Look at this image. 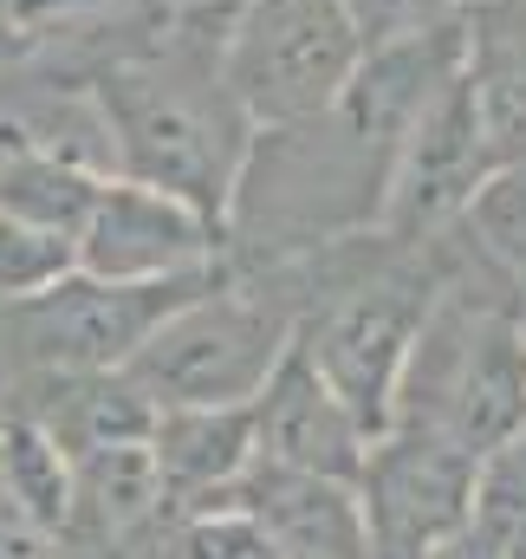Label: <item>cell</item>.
Segmentation results:
<instances>
[{
	"label": "cell",
	"instance_id": "obj_1",
	"mask_svg": "<svg viewBox=\"0 0 526 559\" xmlns=\"http://www.w3.org/2000/svg\"><path fill=\"white\" fill-rule=\"evenodd\" d=\"M235 0H202L176 33L143 46L131 59L105 66L92 79V98L111 124L118 176L182 195L228 235V202L248 169V150L261 124L228 85L222 46H228Z\"/></svg>",
	"mask_w": 526,
	"mask_h": 559
},
{
	"label": "cell",
	"instance_id": "obj_2",
	"mask_svg": "<svg viewBox=\"0 0 526 559\" xmlns=\"http://www.w3.org/2000/svg\"><path fill=\"white\" fill-rule=\"evenodd\" d=\"M391 423L429 429L475 462L526 436V286L481 248L475 222L435 312L409 345Z\"/></svg>",
	"mask_w": 526,
	"mask_h": 559
},
{
	"label": "cell",
	"instance_id": "obj_3",
	"mask_svg": "<svg viewBox=\"0 0 526 559\" xmlns=\"http://www.w3.org/2000/svg\"><path fill=\"white\" fill-rule=\"evenodd\" d=\"M391 169L396 143L358 124L345 105L261 131L228 202V267H273L319 241L378 228Z\"/></svg>",
	"mask_w": 526,
	"mask_h": 559
},
{
	"label": "cell",
	"instance_id": "obj_4",
	"mask_svg": "<svg viewBox=\"0 0 526 559\" xmlns=\"http://www.w3.org/2000/svg\"><path fill=\"white\" fill-rule=\"evenodd\" d=\"M462 241H468V215L422 241H396L384 228L378 248L299 319V352L325 371V384L351 404V417L371 436L391 429L396 378L409 365L422 319L435 312L442 286L462 261Z\"/></svg>",
	"mask_w": 526,
	"mask_h": 559
},
{
	"label": "cell",
	"instance_id": "obj_5",
	"mask_svg": "<svg viewBox=\"0 0 526 559\" xmlns=\"http://www.w3.org/2000/svg\"><path fill=\"white\" fill-rule=\"evenodd\" d=\"M299 338V306L266 274H241L222 261V274L202 280L124 365L131 384L156 411L182 404H254L279 358Z\"/></svg>",
	"mask_w": 526,
	"mask_h": 559
},
{
	"label": "cell",
	"instance_id": "obj_6",
	"mask_svg": "<svg viewBox=\"0 0 526 559\" xmlns=\"http://www.w3.org/2000/svg\"><path fill=\"white\" fill-rule=\"evenodd\" d=\"M358 59L364 33L345 0H235L222 46L228 85L261 131L332 111Z\"/></svg>",
	"mask_w": 526,
	"mask_h": 559
},
{
	"label": "cell",
	"instance_id": "obj_7",
	"mask_svg": "<svg viewBox=\"0 0 526 559\" xmlns=\"http://www.w3.org/2000/svg\"><path fill=\"white\" fill-rule=\"evenodd\" d=\"M481 462L429 429L391 423L371 436L364 468H358V501H364V534L371 559H435L455 527L475 514Z\"/></svg>",
	"mask_w": 526,
	"mask_h": 559
},
{
	"label": "cell",
	"instance_id": "obj_8",
	"mask_svg": "<svg viewBox=\"0 0 526 559\" xmlns=\"http://www.w3.org/2000/svg\"><path fill=\"white\" fill-rule=\"evenodd\" d=\"M494 182V156L481 138V118H475V98L462 85V66L455 79L422 105V118L409 124V138L396 150L391 169V195H384V222L396 241H422V235H442L455 228L475 195Z\"/></svg>",
	"mask_w": 526,
	"mask_h": 559
},
{
	"label": "cell",
	"instance_id": "obj_9",
	"mask_svg": "<svg viewBox=\"0 0 526 559\" xmlns=\"http://www.w3.org/2000/svg\"><path fill=\"white\" fill-rule=\"evenodd\" d=\"M222 261H228L222 222L136 176H111L98 189L92 222L79 228V274L98 280H189L215 274Z\"/></svg>",
	"mask_w": 526,
	"mask_h": 559
},
{
	"label": "cell",
	"instance_id": "obj_10",
	"mask_svg": "<svg viewBox=\"0 0 526 559\" xmlns=\"http://www.w3.org/2000/svg\"><path fill=\"white\" fill-rule=\"evenodd\" d=\"M215 508L248 514L261 527V540L273 547V559H371L358 481L279 468V462H261L254 455V468Z\"/></svg>",
	"mask_w": 526,
	"mask_h": 559
},
{
	"label": "cell",
	"instance_id": "obj_11",
	"mask_svg": "<svg viewBox=\"0 0 526 559\" xmlns=\"http://www.w3.org/2000/svg\"><path fill=\"white\" fill-rule=\"evenodd\" d=\"M254 436H261V462L332 475V481H358L364 449H371V429L351 417V404L299 352V338L279 358V371L266 378V391L254 397Z\"/></svg>",
	"mask_w": 526,
	"mask_h": 559
},
{
	"label": "cell",
	"instance_id": "obj_12",
	"mask_svg": "<svg viewBox=\"0 0 526 559\" xmlns=\"http://www.w3.org/2000/svg\"><path fill=\"white\" fill-rule=\"evenodd\" d=\"M0 417L39 423L65 462H85L118 442H150L156 404L131 384V371H46V378H26Z\"/></svg>",
	"mask_w": 526,
	"mask_h": 559
},
{
	"label": "cell",
	"instance_id": "obj_13",
	"mask_svg": "<svg viewBox=\"0 0 526 559\" xmlns=\"http://www.w3.org/2000/svg\"><path fill=\"white\" fill-rule=\"evenodd\" d=\"M150 449H156V468L176 495L182 514L195 508H215L261 455V436H254V404H182V411H156L150 429Z\"/></svg>",
	"mask_w": 526,
	"mask_h": 559
},
{
	"label": "cell",
	"instance_id": "obj_14",
	"mask_svg": "<svg viewBox=\"0 0 526 559\" xmlns=\"http://www.w3.org/2000/svg\"><path fill=\"white\" fill-rule=\"evenodd\" d=\"M462 85L501 169L526 163V0H475L462 39Z\"/></svg>",
	"mask_w": 526,
	"mask_h": 559
},
{
	"label": "cell",
	"instance_id": "obj_15",
	"mask_svg": "<svg viewBox=\"0 0 526 559\" xmlns=\"http://www.w3.org/2000/svg\"><path fill=\"white\" fill-rule=\"evenodd\" d=\"M105 182H111V176H98V169H85V163H72V156H59V150H46V143L20 138V131L0 118V209H7L13 222H33V228H46V235L79 241V228L92 222Z\"/></svg>",
	"mask_w": 526,
	"mask_h": 559
},
{
	"label": "cell",
	"instance_id": "obj_16",
	"mask_svg": "<svg viewBox=\"0 0 526 559\" xmlns=\"http://www.w3.org/2000/svg\"><path fill=\"white\" fill-rule=\"evenodd\" d=\"M468 222H475L481 248L526 286V163L521 169H501V176L475 195Z\"/></svg>",
	"mask_w": 526,
	"mask_h": 559
},
{
	"label": "cell",
	"instance_id": "obj_17",
	"mask_svg": "<svg viewBox=\"0 0 526 559\" xmlns=\"http://www.w3.org/2000/svg\"><path fill=\"white\" fill-rule=\"evenodd\" d=\"M364 46H384L403 33H429V26H449V20H468L475 0H345Z\"/></svg>",
	"mask_w": 526,
	"mask_h": 559
},
{
	"label": "cell",
	"instance_id": "obj_18",
	"mask_svg": "<svg viewBox=\"0 0 526 559\" xmlns=\"http://www.w3.org/2000/svg\"><path fill=\"white\" fill-rule=\"evenodd\" d=\"M0 7H7V0H0Z\"/></svg>",
	"mask_w": 526,
	"mask_h": 559
}]
</instances>
